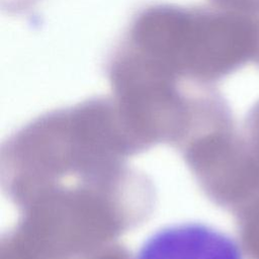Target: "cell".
I'll return each mask as SVG.
<instances>
[{"label": "cell", "instance_id": "cell-4", "mask_svg": "<svg viewBox=\"0 0 259 259\" xmlns=\"http://www.w3.org/2000/svg\"><path fill=\"white\" fill-rule=\"evenodd\" d=\"M243 136L252 157L259 181V100L252 106L246 116Z\"/></svg>", "mask_w": 259, "mask_h": 259}, {"label": "cell", "instance_id": "cell-1", "mask_svg": "<svg viewBox=\"0 0 259 259\" xmlns=\"http://www.w3.org/2000/svg\"><path fill=\"white\" fill-rule=\"evenodd\" d=\"M124 41L179 78L209 81L254 59L256 28L230 10L158 5L138 15Z\"/></svg>", "mask_w": 259, "mask_h": 259}, {"label": "cell", "instance_id": "cell-7", "mask_svg": "<svg viewBox=\"0 0 259 259\" xmlns=\"http://www.w3.org/2000/svg\"><path fill=\"white\" fill-rule=\"evenodd\" d=\"M31 1H33V0H18L17 5H16V9H18V8H22V7H25V6H26V5H28Z\"/></svg>", "mask_w": 259, "mask_h": 259}, {"label": "cell", "instance_id": "cell-5", "mask_svg": "<svg viewBox=\"0 0 259 259\" xmlns=\"http://www.w3.org/2000/svg\"><path fill=\"white\" fill-rule=\"evenodd\" d=\"M226 10L238 13H250L259 11V0H213Z\"/></svg>", "mask_w": 259, "mask_h": 259}, {"label": "cell", "instance_id": "cell-3", "mask_svg": "<svg viewBox=\"0 0 259 259\" xmlns=\"http://www.w3.org/2000/svg\"><path fill=\"white\" fill-rule=\"evenodd\" d=\"M242 252L248 259H259V193L236 210Z\"/></svg>", "mask_w": 259, "mask_h": 259}, {"label": "cell", "instance_id": "cell-2", "mask_svg": "<svg viewBox=\"0 0 259 259\" xmlns=\"http://www.w3.org/2000/svg\"><path fill=\"white\" fill-rule=\"evenodd\" d=\"M134 259H243L240 245L226 233L202 223L166 226L152 233Z\"/></svg>", "mask_w": 259, "mask_h": 259}, {"label": "cell", "instance_id": "cell-6", "mask_svg": "<svg viewBox=\"0 0 259 259\" xmlns=\"http://www.w3.org/2000/svg\"><path fill=\"white\" fill-rule=\"evenodd\" d=\"M255 28H256V50H255L254 60H256L257 63L259 64V21L258 23H255Z\"/></svg>", "mask_w": 259, "mask_h": 259}]
</instances>
